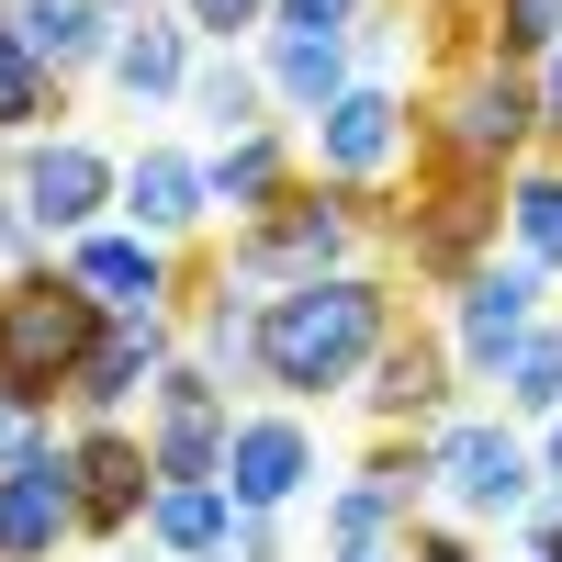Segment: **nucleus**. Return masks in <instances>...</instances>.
<instances>
[{"mask_svg": "<svg viewBox=\"0 0 562 562\" xmlns=\"http://www.w3.org/2000/svg\"><path fill=\"white\" fill-rule=\"evenodd\" d=\"M405 326L394 281L383 270H326V281H293V293L259 304V383L281 405H338L371 383L383 338Z\"/></svg>", "mask_w": 562, "mask_h": 562, "instance_id": "nucleus-1", "label": "nucleus"}, {"mask_svg": "<svg viewBox=\"0 0 562 562\" xmlns=\"http://www.w3.org/2000/svg\"><path fill=\"white\" fill-rule=\"evenodd\" d=\"M102 304L68 281V259H45V270H12L0 281V394H23L34 416H57L68 383L90 371V349H102Z\"/></svg>", "mask_w": 562, "mask_h": 562, "instance_id": "nucleus-2", "label": "nucleus"}, {"mask_svg": "<svg viewBox=\"0 0 562 562\" xmlns=\"http://www.w3.org/2000/svg\"><path fill=\"white\" fill-rule=\"evenodd\" d=\"M416 124H428V158L518 169V158H540V68L495 57V34H484V45H461V57H450V79L416 102Z\"/></svg>", "mask_w": 562, "mask_h": 562, "instance_id": "nucleus-3", "label": "nucleus"}, {"mask_svg": "<svg viewBox=\"0 0 562 562\" xmlns=\"http://www.w3.org/2000/svg\"><path fill=\"white\" fill-rule=\"evenodd\" d=\"M495 225H506V169H461V158H428V147H416L405 203H394V259H405L416 281L461 293L473 270H495Z\"/></svg>", "mask_w": 562, "mask_h": 562, "instance_id": "nucleus-4", "label": "nucleus"}, {"mask_svg": "<svg viewBox=\"0 0 562 562\" xmlns=\"http://www.w3.org/2000/svg\"><path fill=\"white\" fill-rule=\"evenodd\" d=\"M315 147V180H360V192H394V180L416 169V147H428V124H416V102L394 79H349L338 102H326L304 124Z\"/></svg>", "mask_w": 562, "mask_h": 562, "instance_id": "nucleus-5", "label": "nucleus"}, {"mask_svg": "<svg viewBox=\"0 0 562 562\" xmlns=\"http://www.w3.org/2000/svg\"><path fill=\"white\" fill-rule=\"evenodd\" d=\"M428 450H439V495L461 506V518H529L540 506V450L518 439V416H439L428 428Z\"/></svg>", "mask_w": 562, "mask_h": 562, "instance_id": "nucleus-6", "label": "nucleus"}, {"mask_svg": "<svg viewBox=\"0 0 562 562\" xmlns=\"http://www.w3.org/2000/svg\"><path fill=\"white\" fill-rule=\"evenodd\" d=\"M237 383L203 360H169V383L147 394V461H158V484H225V439H237V405H225Z\"/></svg>", "mask_w": 562, "mask_h": 562, "instance_id": "nucleus-7", "label": "nucleus"}, {"mask_svg": "<svg viewBox=\"0 0 562 562\" xmlns=\"http://www.w3.org/2000/svg\"><path fill=\"white\" fill-rule=\"evenodd\" d=\"M12 192H23V214L45 237H90V225L124 214V158L90 147V135H34L12 158Z\"/></svg>", "mask_w": 562, "mask_h": 562, "instance_id": "nucleus-8", "label": "nucleus"}, {"mask_svg": "<svg viewBox=\"0 0 562 562\" xmlns=\"http://www.w3.org/2000/svg\"><path fill=\"white\" fill-rule=\"evenodd\" d=\"M169 360H180V315H113L102 349H90V371L68 383V416L79 428H135L147 394L169 383Z\"/></svg>", "mask_w": 562, "mask_h": 562, "instance_id": "nucleus-9", "label": "nucleus"}, {"mask_svg": "<svg viewBox=\"0 0 562 562\" xmlns=\"http://www.w3.org/2000/svg\"><path fill=\"white\" fill-rule=\"evenodd\" d=\"M79 529V439H34L0 473V562H57Z\"/></svg>", "mask_w": 562, "mask_h": 562, "instance_id": "nucleus-10", "label": "nucleus"}, {"mask_svg": "<svg viewBox=\"0 0 562 562\" xmlns=\"http://www.w3.org/2000/svg\"><path fill=\"white\" fill-rule=\"evenodd\" d=\"M540 293H551V270L540 259H495L473 270L450 293V349H461V383H495L506 360H518V338L540 326Z\"/></svg>", "mask_w": 562, "mask_h": 562, "instance_id": "nucleus-11", "label": "nucleus"}, {"mask_svg": "<svg viewBox=\"0 0 562 562\" xmlns=\"http://www.w3.org/2000/svg\"><path fill=\"white\" fill-rule=\"evenodd\" d=\"M315 473H326V450H315V428H304V405H259V416H237V439H225V495H237L248 518L304 506Z\"/></svg>", "mask_w": 562, "mask_h": 562, "instance_id": "nucleus-12", "label": "nucleus"}, {"mask_svg": "<svg viewBox=\"0 0 562 562\" xmlns=\"http://www.w3.org/2000/svg\"><path fill=\"white\" fill-rule=\"evenodd\" d=\"M68 281H79L102 315H180V304H192V293H180V248L135 237L124 214L90 225V237H68Z\"/></svg>", "mask_w": 562, "mask_h": 562, "instance_id": "nucleus-13", "label": "nucleus"}, {"mask_svg": "<svg viewBox=\"0 0 562 562\" xmlns=\"http://www.w3.org/2000/svg\"><path fill=\"white\" fill-rule=\"evenodd\" d=\"M450 394H461L450 326H416V315H405L394 338H383V360H371V383H360V416H371V428H439Z\"/></svg>", "mask_w": 562, "mask_h": 562, "instance_id": "nucleus-14", "label": "nucleus"}, {"mask_svg": "<svg viewBox=\"0 0 562 562\" xmlns=\"http://www.w3.org/2000/svg\"><path fill=\"white\" fill-rule=\"evenodd\" d=\"M147 506H158L147 428H79V529L124 551V540H147Z\"/></svg>", "mask_w": 562, "mask_h": 562, "instance_id": "nucleus-15", "label": "nucleus"}, {"mask_svg": "<svg viewBox=\"0 0 562 562\" xmlns=\"http://www.w3.org/2000/svg\"><path fill=\"white\" fill-rule=\"evenodd\" d=\"M124 225L158 237V248H192L203 225H214V158H192V147H135L124 158Z\"/></svg>", "mask_w": 562, "mask_h": 562, "instance_id": "nucleus-16", "label": "nucleus"}, {"mask_svg": "<svg viewBox=\"0 0 562 562\" xmlns=\"http://www.w3.org/2000/svg\"><path fill=\"white\" fill-rule=\"evenodd\" d=\"M102 68H113V90H124L135 113H169V102H192V68H203V57H192V23L135 12V23L113 34V57H102Z\"/></svg>", "mask_w": 562, "mask_h": 562, "instance_id": "nucleus-17", "label": "nucleus"}, {"mask_svg": "<svg viewBox=\"0 0 562 562\" xmlns=\"http://www.w3.org/2000/svg\"><path fill=\"white\" fill-rule=\"evenodd\" d=\"M259 79H270V102H281V113H304V124H315V113L360 79V45H349V34H281V23H270Z\"/></svg>", "mask_w": 562, "mask_h": 562, "instance_id": "nucleus-18", "label": "nucleus"}, {"mask_svg": "<svg viewBox=\"0 0 562 562\" xmlns=\"http://www.w3.org/2000/svg\"><path fill=\"white\" fill-rule=\"evenodd\" d=\"M0 12H12V34H23L57 79H68V68H102V57H113V34H124L113 0H0Z\"/></svg>", "mask_w": 562, "mask_h": 562, "instance_id": "nucleus-19", "label": "nucleus"}, {"mask_svg": "<svg viewBox=\"0 0 562 562\" xmlns=\"http://www.w3.org/2000/svg\"><path fill=\"white\" fill-rule=\"evenodd\" d=\"M281 192H293V135H281V124L237 135V147H214V214H225V225H259Z\"/></svg>", "mask_w": 562, "mask_h": 562, "instance_id": "nucleus-20", "label": "nucleus"}, {"mask_svg": "<svg viewBox=\"0 0 562 562\" xmlns=\"http://www.w3.org/2000/svg\"><path fill=\"white\" fill-rule=\"evenodd\" d=\"M180 326H192V360L225 371V383H259V293H237V281H203L192 304H180Z\"/></svg>", "mask_w": 562, "mask_h": 562, "instance_id": "nucleus-21", "label": "nucleus"}, {"mask_svg": "<svg viewBox=\"0 0 562 562\" xmlns=\"http://www.w3.org/2000/svg\"><path fill=\"white\" fill-rule=\"evenodd\" d=\"M237 518H248V506L225 495V484H158V506H147V540H158L169 562H214L225 540H237Z\"/></svg>", "mask_w": 562, "mask_h": 562, "instance_id": "nucleus-22", "label": "nucleus"}, {"mask_svg": "<svg viewBox=\"0 0 562 562\" xmlns=\"http://www.w3.org/2000/svg\"><path fill=\"white\" fill-rule=\"evenodd\" d=\"M192 113L214 124V147H237V135H259L281 102H270V79H259L248 57H225V45H214V57L192 68Z\"/></svg>", "mask_w": 562, "mask_h": 562, "instance_id": "nucleus-23", "label": "nucleus"}, {"mask_svg": "<svg viewBox=\"0 0 562 562\" xmlns=\"http://www.w3.org/2000/svg\"><path fill=\"white\" fill-rule=\"evenodd\" d=\"M57 113H68V79L12 34V12H0V135H57Z\"/></svg>", "mask_w": 562, "mask_h": 562, "instance_id": "nucleus-24", "label": "nucleus"}, {"mask_svg": "<svg viewBox=\"0 0 562 562\" xmlns=\"http://www.w3.org/2000/svg\"><path fill=\"white\" fill-rule=\"evenodd\" d=\"M495 405L518 416V428H551L562 416V326H529L518 338V360L495 371Z\"/></svg>", "mask_w": 562, "mask_h": 562, "instance_id": "nucleus-25", "label": "nucleus"}, {"mask_svg": "<svg viewBox=\"0 0 562 562\" xmlns=\"http://www.w3.org/2000/svg\"><path fill=\"white\" fill-rule=\"evenodd\" d=\"M405 529H416V506H405V495H383L371 473H349L338 495H326V540H338V551H371V540H405Z\"/></svg>", "mask_w": 562, "mask_h": 562, "instance_id": "nucleus-26", "label": "nucleus"}, {"mask_svg": "<svg viewBox=\"0 0 562 562\" xmlns=\"http://www.w3.org/2000/svg\"><path fill=\"white\" fill-rule=\"evenodd\" d=\"M551 45H562V0H495V57L540 68Z\"/></svg>", "mask_w": 562, "mask_h": 562, "instance_id": "nucleus-27", "label": "nucleus"}, {"mask_svg": "<svg viewBox=\"0 0 562 562\" xmlns=\"http://www.w3.org/2000/svg\"><path fill=\"white\" fill-rule=\"evenodd\" d=\"M360 12H371V0H270L281 34H360Z\"/></svg>", "mask_w": 562, "mask_h": 562, "instance_id": "nucleus-28", "label": "nucleus"}, {"mask_svg": "<svg viewBox=\"0 0 562 562\" xmlns=\"http://www.w3.org/2000/svg\"><path fill=\"white\" fill-rule=\"evenodd\" d=\"M0 259H12V270H45V225L23 214V192H12V180H0Z\"/></svg>", "mask_w": 562, "mask_h": 562, "instance_id": "nucleus-29", "label": "nucleus"}, {"mask_svg": "<svg viewBox=\"0 0 562 562\" xmlns=\"http://www.w3.org/2000/svg\"><path fill=\"white\" fill-rule=\"evenodd\" d=\"M180 23H192V34H248V23H270V0H180Z\"/></svg>", "mask_w": 562, "mask_h": 562, "instance_id": "nucleus-30", "label": "nucleus"}, {"mask_svg": "<svg viewBox=\"0 0 562 562\" xmlns=\"http://www.w3.org/2000/svg\"><path fill=\"white\" fill-rule=\"evenodd\" d=\"M34 439H45V416H34L23 394H0V473H12V461H23Z\"/></svg>", "mask_w": 562, "mask_h": 562, "instance_id": "nucleus-31", "label": "nucleus"}, {"mask_svg": "<svg viewBox=\"0 0 562 562\" xmlns=\"http://www.w3.org/2000/svg\"><path fill=\"white\" fill-rule=\"evenodd\" d=\"M405 562H484L461 529H405Z\"/></svg>", "mask_w": 562, "mask_h": 562, "instance_id": "nucleus-32", "label": "nucleus"}, {"mask_svg": "<svg viewBox=\"0 0 562 562\" xmlns=\"http://www.w3.org/2000/svg\"><path fill=\"white\" fill-rule=\"evenodd\" d=\"M540 147L562 158V45H551V57H540Z\"/></svg>", "mask_w": 562, "mask_h": 562, "instance_id": "nucleus-33", "label": "nucleus"}, {"mask_svg": "<svg viewBox=\"0 0 562 562\" xmlns=\"http://www.w3.org/2000/svg\"><path fill=\"white\" fill-rule=\"evenodd\" d=\"M540 484H562V416L540 428Z\"/></svg>", "mask_w": 562, "mask_h": 562, "instance_id": "nucleus-34", "label": "nucleus"}, {"mask_svg": "<svg viewBox=\"0 0 562 562\" xmlns=\"http://www.w3.org/2000/svg\"><path fill=\"white\" fill-rule=\"evenodd\" d=\"M338 562H405V540H371V551H338Z\"/></svg>", "mask_w": 562, "mask_h": 562, "instance_id": "nucleus-35", "label": "nucleus"}, {"mask_svg": "<svg viewBox=\"0 0 562 562\" xmlns=\"http://www.w3.org/2000/svg\"><path fill=\"white\" fill-rule=\"evenodd\" d=\"M124 562H169V551H158V540H147V551H135V540H124Z\"/></svg>", "mask_w": 562, "mask_h": 562, "instance_id": "nucleus-36", "label": "nucleus"}, {"mask_svg": "<svg viewBox=\"0 0 562 562\" xmlns=\"http://www.w3.org/2000/svg\"><path fill=\"white\" fill-rule=\"evenodd\" d=\"M439 12H484V0H439Z\"/></svg>", "mask_w": 562, "mask_h": 562, "instance_id": "nucleus-37", "label": "nucleus"}, {"mask_svg": "<svg viewBox=\"0 0 562 562\" xmlns=\"http://www.w3.org/2000/svg\"><path fill=\"white\" fill-rule=\"evenodd\" d=\"M113 12H147V0H113Z\"/></svg>", "mask_w": 562, "mask_h": 562, "instance_id": "nucleus-38", "label": "nucleus"}, {"mask_svg": "<svg viewBox=\"0 0 562 562\" xmlns=\"http://www.w3.org/2000/svg\"><path fill=\"white\" fill-rule=\"evenodd\" d=\"M0 147H12V135H0ZM0 180H12V158H0Z\"/></svg>", "mask_w": 562, "mask_h": 562, "instance_id": "nucleus-39", "label": "nucleus"}, {"mask_svg": "<svg viewBox=\"0 0 562 562\" xmlns=\"http://www.w3.org/2000/svg\"><path fill=\"white\" fill-rule=\"evenodd\" d=\"M518 562H540V551H518Z\"/></svg>", "mask_w": 562, "mask_h": 562, "instance_id": "nucleus-40", "label": "nucleus"}]
</instances>
